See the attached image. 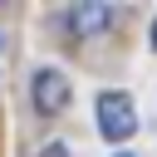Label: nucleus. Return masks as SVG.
I'll return each instance as SVG.
<instances>
[{"instance_id":"f257e3e1","label":"nucleus","mask_w":157,"mask_h":157,"mask_svg":"<svg viewBox=\"0 0 157 157\" xmlns=\"http://www.w3.org/2000/svg\"><path fill=\"white\" fill-rule=\"evenodd\" d=\"M93 113H98V132L113 137V142H123V137L137 132V113H132V98L128 93H98Z\"/></svg>"},{"instance_id":"f03ea898","label":"nucleus","mask_w":157,"mask_h":157,"mask_svg":"<svg viewBox=\"0 0 157 157\" xmlns=\"http://www.w3.org/2000/svg\"><path fill=\"white\" fill-rule=\"evenodd\" d=\"M34 108H39V113L69 108V78H64L59 69H39V74H34Z\"/></svg>"},{"instance_id":"7ed1b4c3","label":"nucleus","mask_w":157,"mask_h":157,"mask_svg":"<svg viewBox=\"0 0 157 157\" xmlns=\"http://www.w3.org/2000/svg\"><path fill=\"white\" fill-rule=\"evenodd\" d=\"M69 25H74V34L93 39V34H103V29L113 25V10H108V5H98V0H83V5H74V10H69Z\"/></svg>"},{"instance_id":"20e7f679","label":"nucleus","mask_w":157,"mask_h":157,"mask_svg":"<svg viewBox=\"0 0 157 157\" xmlns=\"http://www.w3.org/2000/svg\"><path fill=\"white\" fill-rule=\"evenodd\" d=\"M44 157H69V152H64L59 142H49V147H44Z\"/></svg>"},{"instance_id":"39448f33","label":"nucleus","mask_w":157,"mask_h":157,"mask_svg":"<svg viewBox=\"0 0 157 157\" xmlns=\"http://www.w3.org/2000/svg\"><path fill=\"white\" fill-rule=\"evenodd\" d=\"M113 157H132V152H113Z\"/></svg>"},{"instance_id":"423d86ee","label":"nucleus","mask_w":157,"mask_h":157,"mask_svg":"<svg viewBox=\"0 0 157 157\" xmlns=\"http://www.w3.org/2000/svg\"><path fill=\"white\" fill-rule=\"evenodd\" d=\"M152 44H157V25H152Z\"/></svg>"}]
</instances>
